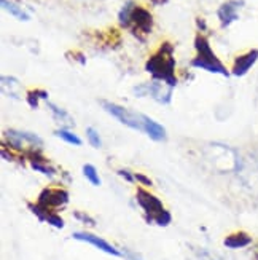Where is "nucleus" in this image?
I'll return each mask as SVG.
<instances>
[{"mask_svg": "<svg viewBox=\"0 0 258 260\" xmlns=\"http://www.w3.org/2000/svg\"><path fill=\"white\" fill-rule=\"evenodd\" d=\"M73 240L91 244V246L97 247L99 251H102V252H105V254H110V255H115V257H121V255H123V252L118 251L115 246H112L110 243H107L105 240L99 238V236H96V235H93V233H88V232H77V233H73Z\"/></svg>", "mask_w": 258, "mask_h": 260, "instance_id": "10", "label": "nucleus"}, {"mask_svg": "<svg viewBox=\"0 0 258 260\" xmlns=\"http://www.w3.org/2000/svg\"><path fill=\"white\" fill-rule=\"evenodd\" d=\"M58 138H61L64 142H67V144H70V145H77V147H80L82 145V139L78 138L77 134H73L72 131H69V129H64V128H61V129H58L54 133Z\"/></svg>", "mask_w": 258, "mask_h": 260, "instance_id": "18", "label": "nucleus"}, {"mask_svg": "<svg viewBox=\"0 0 258 260\" xmlns=\"http://www.w3.org/2000/svg\"><path fill=\"white\" fill-rule=\"evenodd\" d=\"M136 201L143 209L145 220L149 223H156L158 227H167L172 222L171 212L164 208L163 201L158 197L150 193L149 190H145L143 187H139L136 190Z\"/></svg>", "mask_w": 258, "mask_h": 260, "instance_id": "3", "label": "nucleus"}, {"mask_svg": "<svg viewBox=\"0 0 258 260\" xmlns=\"http://www.w3.org/2000/svg\"><path fill=\"white\" fill-rule=\"evenodd\" d=\"M118 21L121 27L128 29L134 37L140 42H145V37L150 36L153 29V16L152 13L140 5H136L132 0L123 5L118 15Z\"/></svg>", "mask_w": 258, "mask_h": 260, "instance_id": "2", "label": "nucleus"}, {"mask_svg": "<svg viewBox=\"0 0 258 260\" xmlns=\"http://www.w3.org/2000/svg\"><path fill=\"white\" fill-rule=\"evenodd\" d=\"M134 176H136V182H139L142 187H152L153 185L152 179H149L145 174H142V173H134Z\"/></svg>", "mask_w": 258, "mask_h": 260, "instance_id": "22", "label": "nucleus"}, {"mask_svg": "<svg viewBox=\"0 0 258 260\" xmlns=\"http://www.w3.org/2000/svg\"><path fill=\"white\" fill-rule=\"evenodd\" d=\"M19 89H21V83L15 77H2V93L5 96L19 99Z\"/></svg>", "mask_w": 258, "mask_h": 260, "instance_id": "14", "label": "nucleus"}, {"mask_svg": "<svg viewBox=\"0 0 258 260\" xmlns=\"http://www.w3.org/2000/svg\"><path fill=\"white\" fill-rule=\"evenodd\" d=\"M198 27H199L201 30H206V22H204V19L198 18Z\"/></svg>", "mask_w": 258, "mask_h": 260, "instance_id": "25", "label": "nucleus"}, {"mask_svg": "<svg viewBox=\"0 0 258 260\" xmlns=\"http://www.w3.org/2000/svg\"><path fill=\"white\" fill-rule=\"evenodd\" d=\"M145 71L152 75L153 80L163 82L171 88H175L178 80L175 75V58L172 43H161V47L156 50V53H153L149 61L145 62Z\"/></svg>", "mask_w": 258, "mask_h": 260, "instance_id": "1", "label": "nucleus"}, {"mask_svg": "<svg viewBox=\"0 0 258 260\" xmlns=\"http://www.w3.org/2000/svg\"><path fill=\"white\" fill-rule=\"evenodd\" d=\"M5 136V142L8 144V147L15 152H22L32 149V147H37V149H42L43 141L42 138H39L37 134L33 133H27V131H18V129H7L4 133Z\"/></svg>", "mask_w": 258, "mask_h": 260, "instance_id": "5", "label": "nucleus"}, {"mask_svg": "<svg viewBox=\"0 0 258 260\" xmlns=\"http://www.w3.org/2000/svg\"><path fill=\"white\" fill-rule=\"evenodd\" d=\"M86 138H88V142L91 144L94 149H100V145H102V141H100V136H99L97 129L88 128L86 129Z\"/></svg>", "mask_w": 258, "mask_h": 260, "instance_id": "20", "label": "nucleus"}, {"mask_svg": "<svg viewBox=\"0 0 258 260\" xmlns=\"http://www.w3.org/2000/svg\"><path fill=\"white\" fill-rule=\"evenodd\" d=\"M48 109L51 110L53 117L58 120L59 123H64V125H67V126H73V118L69 114H67L64 109L58 107L56 104H51V103H48Z\"/></svg>", "mask_w": 258, "mask_h": 260, "instance_id": "16", "label": "nucleus"}, {"mask_svg": "<svg viewBox=\"0 0 258 260\" xmlns=\"http://www.w3.org/2000/svg\"><path fill=\"white\" fill-rule=\"evenodd\" d=\"M256 61H258V50L256 48L245 51L244 54H239L238 58L234 59V64L231 67V74L234 77H244L255 66Z\"/></svg>", "mask_w": 258, "mask_h": 260, "instance_id": "11", "label": "nucleus"}, {"mask_svg": "<svg viewBox=\"0 0 258 260\" xmlns=\"http://www.w3.org/2000/svg\"><path fill=\"white\" fill-rule=\"evenodd\" d=\"M123 254H125L129 260H142V257H140L139 254H134V252L129 251V249H123Z\"/></svg>", "mask_w": 258, "mask_h": 260, "instance_id": "24", "label": "nucleus"}, {"mask_svg": "<svg viewBox=\"0 0 258 260\" xmlns=\"http://www.w3.org/2000/svg\"><path fill=\"white\" fill-rule=\"evenodd\" d=\"M150 2L153 5H164V4H167V0H150Z\"/></svg>", "mask_w": 258, "mask_h": 260, "instance_id": "26", "label": "nucleus"}, {"mask_svg": "<svg viewBox=\"0 0 258 260\" xmlns=\"http://www.w3.org/2000/svg\"><path fill=\"white\" fill-rule=\"evenodd\" d=\"M244 7V0H228V2L222 4L217 10V16L222 27L231 26L234 21L239 19V10Z\"/></svg>", "mask_w": 258, "mask_h": 260, "instance_id": "9", "label": "nucleus"}, {"mask_svg": "<svg viewBox=\"0 0 258 260\" xmlns=\"http://www.w3.org/2000/svg\"><path fill=\"white\" fill-rule=\"evenodd\" d=\"M100 106L104 107L105 112L112 117H115L120 123H123L125 126L137 129V131H143V115L142 114H136L123 106H118L115 103H108V101H100Z\"/></svg>", "mask_w": 258, "mask_h": 260, "instance_id": "6", "label": "nucleus"}, {"mask_svg": "<svg viewBox=\"0 0 258 260\" xmlns=\"http://www.w3.org/2000/svg\"><path fill=\"white\" fill-rule=\"evenodd\" d=\"M83 174H85V177H86L93 185H100L99 174H97L96 168H94L93 165H85V166H83Z\"/></svg>", "mask_w": 258, "mask_h": 260, "instance_id": "19", "label": "nucleus"}, {"mask_svg": "<svg viewBox=\"0 0 258 260\" xmlns=\"http://www.w3.org/2000/svg\"><path fill=\"white\" fill-rule=\"evenodd\" d=\"M42 99H48V93L45 91V89H30L26 94V101L30 109H37L39 107V103Z\"/></svg>", "mask_w": 258, "mask_h": 260, "instance_id": "17", "label": "nucleus"}, {"mask_svg": "<svg viewBox=\"0 0 258 260\" xmlns=\"http://www.w3.org/2000/svg\"><path fill=\"white\" fill-rule=\"evenodd\" d=\"M118 174H120L123 179H126L128 182H131V184H136V176H134V173L128 171V169H118Z\"/></svg>", "mask_w": 258, "mask_h": 260, "instance_id": "23", "label": "nucleus"}, {"mask_svg": "<svg viewBox=\"0 0 258 260\" xmlns=\"http://www.w3.org/2000/svg\"><path fill=\"white\" fill-rule=\"evenodd\" d=\"M69 191L59 188V187H47L40 191V195L37 198V203L48 211H58L64 206L69 205Z\"/></svg>", "mask_w": 258, "mask_h": 260, "instance_id": "7", "label": "nucleus"}, {"mask_svg": "<svg viewBox=\"0 0 258 260\" xmlns=\"http://www.w3.org/2000/svg\"><path fill=\"white\" fill-rule=\"evenodd\" d=\"M134 93H136V96H139V98L150 96L160 104H169L171 98H172V88L163 82L153 80L150 83H142V85L136 86L134 88Z\"/></svg>", "mask_w": 258, "mask_h": 260, "instance_id": "8", "label": "nucleus"}, {"mask_svg": "<svg viewBox=\"0 0 258 260\" xmlns=\"http://www.w3.org/2000/svg\"><path fill=\"white\" fill-rule=\"evenodd\" d=\"M195 50H196V56L192 59V66L195 69H203L210 74H218L225 77L230 75L225 64L218 59V56L210 48L207 37H204L203 34H198L195 37Z\"/></svg>", "mask_w": 258, "mask_h": 260, "instance_id": "4", "label": "nucleus"}, {"mask_svg": "<svg viewBox=\"0 0 258 260\" xmlns=\"http://www.w3.org/2000/svg\"><path fill=\"white\" fill-rule=\"evenodd\" d=\"M2 2V7H4V10H7L10 15H13L16 19H21V21H29V15L26 13L24 10H22L19 5H16V4H13L11 0H0Z\"/></svg>", "mask_w": 258, "mask_h": 260, "instance_id": "15", "label": "nucleus"}, {"mask_svg": "<svg viewBox=\"0 0 258 260\" xmlns=\"http://www.w3.org/2000/svg\"><path fill=\"white\" fill-rule=\"evenodd\" d=\"M223 244H225V247H228V249H242V247H247L252 244V236L245 232H234L225 236Z\"/></svg>", "mask_w": 258, "mask_h": 260, "instance_id": "12", "label": "nucleus"}, {"mask_svg": "<svg viewBox=\"0 0 258 260\" xmlns=\"http://www.w3.org/2000/svg\"><path fill=\"white\" fill-rule=\"evenodd\" d=\"M143 133L149 134V138L156 142L166 141V138H167L166 129L160 125V123H156L155 120H152L147 115H143Z\"/></svg>", "mask_w": 258, "mask_h": 260, "instance_id": "13", "label": "nucleus"}, {"mask_svg": "<svg viewBox=\"0 0 258 260\" xmlns=\"http://www.w3.org/2000/svg\"><path fill=\"white\" fill-rule=\"evenodd\" d=\"M73 216H75V219H77V220H80V222H83V223L89 225V227H94V225H96V220H94L93 217H89L86 212L75 211V212H73Z\"/></svg>", "mask_w": 258, "mask_h": 260, "instance_id": "21", "label": "nucleus"}]
</instances>
